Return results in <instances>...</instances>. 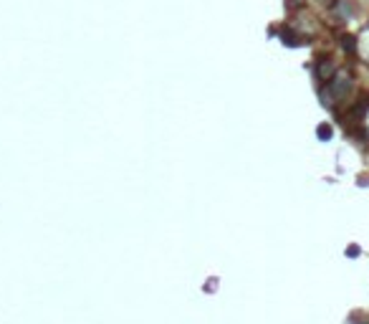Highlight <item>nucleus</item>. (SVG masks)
<instances>
[{
	"label": "nucleus",
	"mask_w": 369,
	"mask_h": 324,
	"mask_svg": "<svg viewBox=\"0 0 369 324\" xmlns=\"http://www.w3.org/2000/svg\"><path fill=\"white\" fill-rule=\"evenodd\" d=\"M283 43H288V46H299L301 38H299V36H293L291 31H286V33H283Z\"/></svg>",
	"instance_id": "nucleus-4"
},
{
	"label": "nucleus",
	"mask_w": 369,
	"mask_h": 324,
	"mask_svg": "<svg viewBox=\"0 0 369 324\" xmlns=\"http://www.w3.org/2000/svg\"><path fill=\"white\" fill-rule=\"evenodd\" d=\"M291 3H293V5H296V3H301V0H291Z\"/></svg>",
	"instance_id": "nucleus-6"
},
{
	"label": "nucleus",
	"mask_w": 369,
	"mask_h": 324,
	"mask_svg": "<svg viewBox=\"0 0 369 324\" xmlns=\"http://www.w3.org/2000/svg\"><path fill=\"white\" fill-rule=\"evenodd\" d=\"M316 135H319V139H329V137H331V127H329V124H319Z\"/></svg>",
	"instance_id": "nucleus-3"
},
{
	"label": "nucleus",
	"mask_w": 369,
	"mask_h": 324,
	"mask_svg": "<svg viewBox=\"0 0 369 324\" xmlns=\"http://www.w3.org/2000/svg\"><path fill=\"white\" fill-rule=\"evenodd\" d=\"M331 73H334L331 58H321V61H319V76H331Z\"/></svg>",
	"instance_id": "nucleus-2"
},
{
	"label": "nucleus",
	"mask_w": 369,
	"mask_h": 324,
	"mask_svg": "<svg viewBox=\"0 0 369 324\" xmlns=\"http://www.w3.org/2000/svg\"><path fill=\"white\" fill-rule=\"evenodd\" d=\"M349 89H351L349 76H336V79L329 81V89H326V94H324V99H329V104H331V99H342V96H347Z\"/></svg>",
	"instance_id": "nucleus-1"
},
{
	"label": "nucleus",
	"mask_w": 369,
	"mask_h": 324,
	"mask_svg": "<svg viewBox=\"0 0 369 324\" xmlns=\"http://www.w3.org/2000/svg\"><path fill=\"white\" fill-rule=\"evenodd\" d=\"M342 46H344V51L354 53V48H357V43H354V38H351V36H344V38H342Z\"/></svg>",
	"instance_id": "nucleus-5"
}]
</instances>
